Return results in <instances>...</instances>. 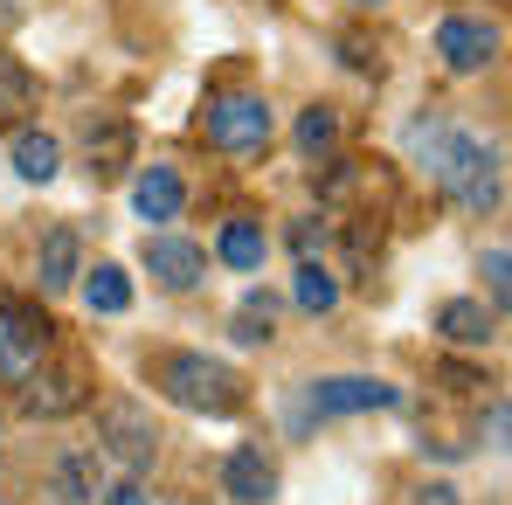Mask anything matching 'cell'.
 Wrapping results in <instances>:
<instances>
[{
  "label": "cell",
  "mask_w": 512,
  "mask_h": 505,
  "mask_svg": "<svg viewBox=\"0 0 512 505\" xmlns=\"http://www.w3.org/2000/svg\"><path fill=\"white\" fill-rule=\"evenodd\" d=\"M409 146H416V160L429 167V180H436L457 208H471V215H492V208H499V153H492L485 139L450 132L443 118H416V125H409Z\"/></svg>",
  "instance_id": "cell-1"
},
{
  "label": "cell",
  "mask_w": 512,
  "mask_h": 505,
  "mask_svg": "<svg viewBox=\"0 0 512 505\" xmlns=\"http://www.w3.org/2000/svg\"><path fill=\"white\" fill-rule=\"evenodd\" d=\"M160 395L187 416H236L243 409V381L236 367L208 360V353H167L160 360Z\"/></svg>",
  "instance_id": "cell-2"
},
{
  "label": "cell",
  "mask_w": 512,
  "mask_h": 505,
  "mask_svg": "<svg viewBox=\"0 0 512 505\" xmlns=\"http://www.w3.org/2000/svg\"><path fill=\"white\" fill-rule=\"evenodd\" d=\"M270 132H277V118H270V104L250 97V90H229V97L208 104V146H222L236 160H256L270 146Z\"/></svg>",
  "instance_id": "cell-3"
},
{
  "label": "cell",
  "mask_w": 512,
  "mask_h": 505,
  "mask_svg": "<svg viewBox=\"0 0 512 505\" xmlns=\"http://www.w3.org/2000/svg\"><path fill=\"white\" fill-rule=\"evenodd\" d=\"M49 319L35 312V305H21V298H7L0 305V374L7 381H28L42 360H49Z\"/></svg>",
  "instance_id": "cell-4"
},
{
  "label": "cell",
  "mask_w": 512,
  "mask_h": 505,
  "mask_svg": "<svg viewBox=\"0 0 512 505\" xmlns=\"http://www.w3.org/2000/svg\"><path fill=\"white\" fill-rule=\"evenodd\" d=\"M97 436H104V450L125 464V478H139V471H153V457H160V429L146 409H132V402H111L104 422H97Z\"/></svg>",
  "instance_id": "cell-5"
},
{
  "label": "cell",
  "mask_w": 512,
  "mask_h": 505,
  "mask_svg": "<svg viewBox=\"0 0 512 505\" xmlns=\"http://www.w3.org/2000/svg\"><path fill=\"white\" fill-rule=\"evenodd\" d=\"M312 416H374V409H395V388L374 381V374H326L305 388Z\"/></svg>",
  "instance_id": "cell-6"
},
{
  "label": "cell",
  "mask_w": 512,
  "mask_h": 505,
  "mask_svg": "<svg viewBox=\"0 0 512 505\" xmlns=\"http://www.w3.org/2000/svg\"><path fill=\"white\" fill-rule=\"evenodd\" d=\"M436 56H443L450 77H478V70L499 56V28L478 21V14H450V21L436 28Z\"/></svg>",
  "instance_id": "cell-7"
},
{
  "label": "cell",
  "mask_w": 512,
  "mask_h": 505,
  "mask_svg": "<svg viewBox=\"0 0 512 505\" xmlns=\"http://www.w3.org/2000/svg\"><path fill=\"white\" fill-rule=\"evenodd\" d=\"M222 499H229V505L277 499V464H270L256 443H243V450H229V457H222Z\"/></svg>",
  "instance_id": "cell-8"
},
{
  "label": "cell",
  "mask_w": 512,
  "mask_h": 505,
  "mask_svg": "<svg viewBox=\"0 0 512 505\" xmlns=\"http://www.w3.org/2000/svg\"><path fill=\"white\" fill-rule=\"evenodd\" d=\"M146 270L167 284V291H194L208 277V250L187 243V236H146Z\"/></svg>",
  "instance_id": "cell-9"
},
{
  "label": "cell",
  "mask_w": 512,
  "mask_h": 505,
  "mask_svg": "<svg viewBox=\"0 0 512 505\" xmlns=\"http://www.w3.org/2000/svg\"><path fill=\"white\" fill-rule=\"evenodd\" d=\"M77 277H84V243H77V229H49L42 250H35V284L56 298V291H70Z\"/></svg>",
  "instance_id": "cell-10"
},
{
  "label": "cell",
  "mask_w": 512,
  "mask_h": 505,
  "mask_svg": "<svg viewBox=\"0 0 512 505\" xmlns=\"http://www.w3.org/2000/svg\"><path fill=\"white\" fill-rule=\"evenodd\" d=\"M132 208H139V222H173V215L187 208L180 167H146L139 180H132Z\"/></svg>",
  "instance_id": "cell-11"
},
{
  "label": "cell",
  "mask_w": 512,
  "mask_h": 505,
  "mask_svg": "<svg viewBox=\"0 0 512 505\" xmlns=\"http://www.w3.org/2000/svg\"><path fill=\"white\" fill-rule=\"evenodd\" d=\"M436 333L450 339V346H492L499 339V312H485L478 298H450L436 312Z\"/></svg>",
  "instance_id": "cell-12"
},
{
  "label": "cell",
  "mask_w": 512,
  "mask_h": 505,
  "mask_svg": "<svg viewBox=\"0 0 512 505\" xmlns=\"http://www.w3.org/2000/svg\"><path fill=\"white\" fill-rule=\"evenodd\" d=\"M28 381H35V388H28V395H21V402H28V416H70V409H84L90 402V388H84V374H49V381H42V374H28Z\"/></svg>",
  "instance_id": "cell-13"
},
{
  "label": "cell",
  "mask_w": 512,
  "mask_h": 505,
  "mask_svg": "<svg viewBox=\"0 0 512 505\" xmlns=\"http://www.w3.org/2000/svg\"><path fill=\"white\" fill-rule=\"evenodd\" d=\"M84 305L97 312V319L132 312V277H125L118 263H97V270H84Z\"/></svg>",
  "instance_id": "cell-14"
},
{
  "label": "cell",
  "mask_w": 512,
  "mask_h": 505,
  "mask_svg": "<svg viewBox=\"0 0 512 505\" xmlns=\"http://www.w3.org/2000/svg\"><path fill=\"white\" fill-rule=\"evenodd\" d=\"M291 298H298V312H312V319H326L333 305H340V277L319 263V256H305L298 263V284H291Z\"/></svg>",
  "instance_id": "cell-15"
},
{
  "label": "cell",
  "mask_w": 512,
  "mask_h": 505,
  "mask_svg": "<svg viewBox=\"0 0 512 505\" xmlns=\"http://www.w3.org/2000/svg\"><path fill=\"white\" fill-rule=\"evenodd\" d=\"M215 250H222L229 270H256L263 250H270V236H263V222H256V215H236V222L222 229V243H215Z\"/></svg>",
  "instance_id": "cell-16"
},
{
  "label": "cell",
  "mask_w": 512,
  "mask_h": 505,
  "mask_svg": "<svg viewBox=\"0 0 512 505\" xmlns=\"http://www.w3.org/2000/svg\"><path fill=\"white\" fill-rule=\"evenodd\" d=\"M125 160H132V125H125V118H111L104 132L90 125V173L111 180V173H125Z\"/></svg>",
  "instance_id": "cell-17"
},
{
  "label": "cell",
  "mask_w": 512,
  "mask_h": 505,
  "mask_svg": "<svg viewBox=\"0 0 512 505\" xmlns=\"http://www.w3.org/2000/svg\"><path fill=\"white\" fill-rule=\"evenodd\" d=\"M56 167H63V146L49 132H14V173L21 180H56Z\"/></svg>",
  "instance_id": "cell-18"
},
{
  "label": "cell",
  "mask_w": 512,
  "mask_h": 505,
  "mask_svg": "<svg viewBox=\"0 0 512 505\" xmlns=\"http://www.w3.org/2000/svg\"><path fill=\"white\" fill-rule=\"evenodd\" d=\"M97 492H104V485H97V457H77V450L56 457V499L63 505H90Z\"/></svg>",
  "instance_id": "cell-19"
},
{
  "label": "cell",
  "mask_w": 512,
  "mask_h": 505,
  "mask_svg": "<svg viewBox=\"0 0 512 505\" xmlns=\"http://www.w3.org/2000/svg\"><path fill=\"white\" fill-rule=\"evenodd\" d=\"M270 326H277V298L270 291H250L229 333H236V346H270Z\"/></svg>",
  "instance_id": "cell-20"
},
{
  "label": "cell",
  "mask_w": 512,
  "mask_h": 505,
  "mask_svg": "<svg viewBox=\"0 0 512 505\" xmlns=\"http://www.w3.org/2000/svg\"><path fill=\"white\" fill-rule=\"evenodd\" d=\"M333 146H340V111L333 104H312L298 118V153H333Z\"/></svg>",
  "instance_id": "cell-21"
},
{
  "label": "cell",
  "mask_w": 512,
  "mask_h": 505,
  "mask_svg": "<svg viewBox=\"0 0 512 505\" xmlns=\"http://www.w3.org/2000/svg\"><path fill=\"white\" fill-rule=\"evenodd\" d=\"M28 104H35V77H28V70H21V63L0 49V118L28 111Z\"/></svg>",
  "instance_id": "cell-22"
},
{
  "label": "cell",
  "mask_w": 512,
  "mask_h": 505,
  "mask_svg": "<svg viewBox=\"0 0 512 505\" xmlns=\"http://www.w3.org/2000/svg\"><path fill=\"white\" fill-rule=\"evenodd\" d=\"M506 270H512V256H506V250H492V256H485V284H492V312H506V298H512Z\"/></svg>",
  "instance_id": "cell-23"
},
{
  "label": "cell",
  "mask_w": 512,
  "mask_h": 505,
  "mask_svg": "<svg viewBox=\"0 0 512 505\" xmlns=\"http://www.w3.org/2000/svg\"><path fill=\"white\" fill-rule=\"evenodd\" d=\"M97 505H153V499H146V485H139V478H118L111 492H97Z\"/></svg>",
  "instance_id": "cell-24"
},
{
  "label": "cell",
  "mask_w": 512,
  "mask_h": 505,
  "mask_svg": "<svg viewBox=\"0 0 512 505\" xmlns=\"http://www.w3.org/2000/svg\"><path fill=\"white\" fill-rule=\"evenodd\" d=\"M319 243H326V229H319V222H291V250H298V263L319 250Z\"/></svg>",
  "instance_id": "cell-25"
},
{
  "label": "cell",
  "mask_w": 512,
  "mask_h": 505,
  "mask_svg": "<svg viewBox=\"0 0 512 505\" xmlns=\"http://www.w3.org/2000/svg\"><path fill=\"white\" fill-rule=\"evenodd\" d=\"M340 49H346V63H353V70H381V56H367V42H360V35H346Z\"/></svg>",
  "instance_id": "cell-26"
},
{
  "label": "cell",
  "mask_w": 512,
  "mask_h": 505,
  "mask_svg": "<svg viewBox=\"0 0 512 505\" xmlns=\"http://www.w3.org/2000/svg\"><path fill=\"white\" fill-rule=\"evenodd\" d=\"M416 505H464V492H457V485H423Z\"/></svg>",
  "instance_id": "cell-27"
},
{
  "label": "cell",
  "mask_w": 512,
  "mask_h": 505,
  "mask_svg": "<svg viewBox=\"0 0 512 505\" xmlns=\"http://www.w3.org/2000/svg\"><path fill=\"white\" fill-rule=\"evenodd\" d=\"M353 7H381V0H353Z\"/></svg>",
  "instance_id": "cell-28"
}]
</instances>
